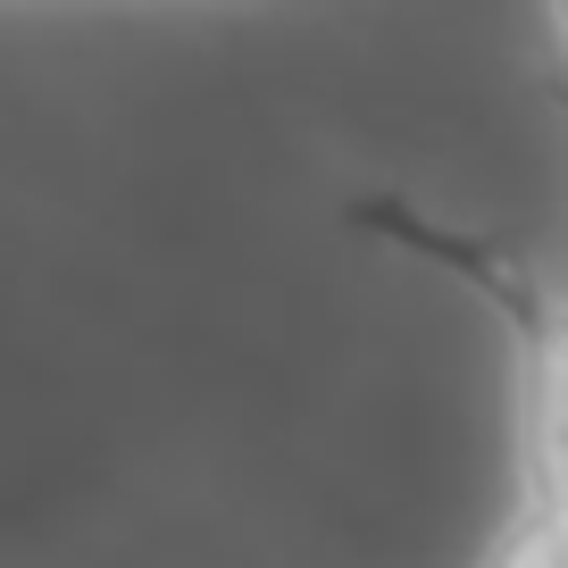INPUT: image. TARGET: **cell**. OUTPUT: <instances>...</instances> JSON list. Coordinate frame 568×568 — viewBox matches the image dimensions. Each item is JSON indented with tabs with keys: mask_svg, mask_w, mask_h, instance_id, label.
Segmentation results:
<instances>
[{
	"mask_svg": "<svg viewBox=\"0 0 568 568\" xmlns=\"http://www.w3.org/2000/svg\"><path fill=\"white\" fill-rule=\"evenodd\" d=\"M485 568H568V527H560V518L518 510L510 527H501V544H494Z\"/></svg>",
	"mask_w": 568,
	"mask_h": 568,
	"instance_id": "7a4b0ae2",
	"label": "cell"
},
{
	"mask_svg": "<svg viewBox=\"0 0 568 568\" xmlns=\"http://www.w3.org/2000/svg\"><path fill=\"white\" fill-rule=\"evenodd\" d=\"M560 34H568V0H560Z\"/></svg>",
	"mask_w": 568,
	"mask_h": 568,
	"instance_id": "3957f363",
	"label": "cell"
},
{
	"mask_svg": "<svg viewBox=\"0 0 568 568\" xmlns=\"http://www.w3.org/2000/svg\"><path fill=\"white\" fill-rule=\"evenodd\" d=\"M352 226L376 243L409 251L418 267H444L501 318L518 352V510L560 518L568 527V284L535 276L510 243H494L485 226H452V217L418 210V201H352Z\"/></svg>",
	"mask_w": 568,
	"mask_h": 568,
	"instance_id": "6da1fadb",
	"label": "cell"
}]
</instances>
